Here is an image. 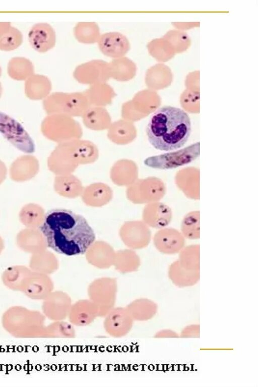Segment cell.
<instances>
[{
	"label": "cell",
	"instance_id": "obj_1",
	"mask_svg": "<svg viewBox=\"0 0 258 387\" xmlns=\"http://www.w3.org/2000/svg\"><path fill=\"white\" fill-rule=\"evenodd\" d=\"M40 228L47 246L67 256L85 253L95 239L94 232L85 218L68 209L49 211Z\"/></svg>",
	"mask_w": 258,
	"mask_h": 387
},
{
	"label": "cell",
	"instance_id": "obj_2",
	"mask_svg": "<svg viewBox=\"0 0 258 387\" xmlns=\"http://www.w3.org/2000/svg\"><path fill=\"white\" fill-rule=\"evenodd\" d=\"M191 133L188 115L183 109L164 106L151 116L146 128L150 143L156 149L170 151L178 149L188 140Z\"/></svg>",
	"mask_w": 258,
	"mask_h": 387
},
{
	"label": "cell",
	"instance_id": "obj_3",
	"mask_svg": "<svg viewBox=\"0 0 258 387\" xmlns=\"http://www.w3.org/2000/svg\"><path fill=\"white\" fill-rule=\"evenodd\" d=\"M45 319L39 311L15 306L3 313L2 324L6 331L15 338H45Z\"/></svg>",
	"mask_w": 258,
	"mask_h": 387
},
{
	"label": "cell",
	"instance_id": "obj_4",
	"mask_svg": "<svg viewBox=\"0 0 258 387\" xmlns=\"http://www.w3.org/2000/svg\"><path fill=\"white\" fill-rule=\"evenodd\" d=\"M179 253L178 259L169 266V277L177 286H192L200 279V245L194 244L184 247Z\"/></svg>",
	"mask_w": 258,
	"mask_h": 387
},
{
	"label": "cell",
	"instance_id": "obj_5",
	"mask_svg": "<svg viewBox=\"0 0 258 387\" xmlns=\"http://www.w3.org/2000/svg\"><path fill=\"white\" fill-rule=\"evenodd\" d=\"M0 133L18 150L26 153L35 151L33 140L22 125L2 112H0Z\"/></svg>",
	"mask_w": 258,
	"mask_h": 387
},
{
	"label": "cell",
	"instance_id": "obj_6",
	"mask_svg": "<svg viewBox=\"0 0 258 387\" xmlns=\"http://www.w3.org/2000/svg\"><path fill=\"white\" fill-rule=\"evenodd\" d=\"M104 317V330L112 337H124L133 327L134 320L126 307H114Z\"/></svg>",
	"mask_w": 258,
	"mask_h": 387
},
{
	"label": "cell",
	"instance_id": "obj_7",
	"mask_svg": "<svg viewBox=\"0 0 258 387\" xmlns=\"http://www.w3.org/2000/svg\"><path fill=\"white\" fill-rule=\"evenodd\" d=\"M72 304L71 298L67 294L51 292L43 300L42 313L52 321L64 320L68 318Z\"/></svg>",
	"mask_w": 258,
	"mask_h": 387
},
{
	"label": "cell",
	"instance_id": "obj_8",
	"mask_svg": "<svg viewBox=\"0 0 258 387\" xmlns=\"http://www.w3.org/2000/svg\"><path fill=\"white\" fill-rule=\"evenodd\" d=\"M100 51L114 59L123 57L130 48V43L123 34L116 31L108 32L100 35L97 41Z\"/></svg>",
	"mask_w": 258,
	"mask_h": 387
},
{
	"label": "cell",
	"instance_id": "obj_9",
	"mask_svg": "<svg viewBox=\"0 0 258 387\" xmlns=\"http://www.w3.org/2000/svg\"><path fill=\"white\" fill-rule=\"evenodd\" d=\"M52 289V282L47 274L32 271L25 280L21 292L31 299L43 300Z\"/></svg>",
	"mask_w": 258,
	"mask_h": 387
},
{
	"label": "cell",
	"instance_id": "obj_10",
	"mask_svg": "<svg viewBox=\"0 0 258 387\" xmlns=\"http://www.w3.org/2000/svg\"><path fill=\"white\" fill-rule=\"evenodd\" d=\"M185 238L181 232L173 228H162L154 237L157 249L165 254L178 253L185 247Z\"/></svg>",
	"mask_w": 258,
	"mask_h": 387
},
{
	"label": "cell",
	"instance_id": "obj_11",
	"mask_svg": "<svg viewBox=\"0 0 258 387\" xmlns=\"http://www.w3.org/2000/svg\"><path fill=\"white\" fill-rule=\"evenodd\" d=\"M28 40L32 47L40 52L51 49L56 42V34L53 28L47 23L34 24L28 32Z\"/></svg>",
	"mask_w": 258,
	"mask_h": 387
},
{
	"label": "cell",
	"instance_id": "obj_12",
	"mask_svg": "<svg viewBox=\"0 0 258 387\" xmlns=\"http://www.w3.org/2000/svg\"><path fill=\"white\" fill-rule=\"evenodd\" d=\"M98 317L96 306L90 299H83L72 304L68 314L69 322L74 326H85Z\"/></svg>",
	"mask_w": 258,
	"mask_h": 387
},
{
	"label": "cell",
	"instance_id": "obj_13",
	"mask_svg": "<svg viewBox=\"0 0 258 387\" xmlns=\"http://www.w3.org/2000/svg\"><path fill=\"white\" fill-rule=\"evenodd\" d=\"M39 171L37 158L32 155H23L18 157L11 165L10 177L16 182H23L34 178Z\"/></svg>",
	"mask_w": 258,
	"mask_h": 387
},
{
	"label": "cell",
	"instance_id": "obj_14",
	"mask_svg": "<svg viewBox=\"0 0 258 387\" xmlns=\"http://www.w3.org/2000/svg\"><path fill=\"white\" fill-rule=\"evenodd\" d=\"M16 243L21 250L31 254L44 251L47 246L43 235L36 228L21 230L17 235Z\"/></svg>",
	"mask_w": 258,
	"mask_h": 387
},
{
	"label": "cell",
	"instance_id": "obj_15",
	"mask_svg": "<svg viewBox=\"0 0 258 387\" xmlns=\"http://www.w3.org/2000/svg\"><path fill=\"white\" fill-rule=\"evenodd\" d=\"M89 299L96 306L98 317H104L115 305L116 290L113 288H99L91 290Z\"/></svg>",
	"mask_w": 258,
	"mask_h": 387
},
{
	"label": "cell",
	"instance_id": "obj_16",
	"mask_svg": "<svg viewBox=\"0 0 258 387\" xmlns=\"http://www.w3.org/2000/svg\"><path fill=\"white\" fill-rule=\"evenodd\" d=\"M51 88V82L46 76L34 74L26 80L25 93L28 98L38 100L44 97Z\"/></svg>",
	"mask_w": 258,
	"mask_h": 387
},
{
	"label": "cell",
	"instance_id": "obj_17",
	"mask_svg": "<svg viewBox=\"0 0 258 387\" xmlns=\"http://www.w3.org/2000/svg\"><path fill=\"white\" fill-rule=\"evenodd\" d=\"M32 270L24 265H14L8 267L2 274L4 285L9 289L21 291L25 280Z\"/></svg>",
	"mask_w": 258,
	"mask_h": 387
},
{
	"label": "cell",
	"instance_id": "obj_18",
	"mask_svg": "<svg viewBox=\"0 0 258 387\" xmlns=\"http://www.w3.org/2000/svg\"><path fill=\"white\" fill-rule=\"evenodd\" d=\"M45 215L43 208L39 205L30 203L22 207L19 217L26 228L38 229L42 224Z\"/></svg>",
	"mask_w": 258,
	"mask_h": 387
},
{
	"label": "cell",
	"instance_id": "obj_19",
	"mask_svg": "<svg viewBox=\"0 0 258 387\" xmlns=\"http://www.w3.org/2000/svg\"><path fill=\"white\" fill-rule=\"evenodd\" d=\"M9 76L16 80H26L34 73L32 62L21 57H14L9 62L7 68Z\"/></svg>",
	"mask_w": 258,
	"mask_h": 387
},
{
	"label": "cell",
	"instance_id": "obj_20",
	"mask_svg": "<svg viewBox=\"0 0 258 387\" xmlns=\"http://www.w3.org/2000/svg\"><path fill=\"white\" fill-rule=\"evenodd\" d=\"M134 321H145L152 318L156 312V306L147 299H139L130 303L126 306Z\"/></svg>",
	"mask_w": 258,
	"mask_h": 387
},
{
	"label": "cell",
	"instance_id": "obj_21",
	"mask_svg": "<svg viewBox=\"0 0 258 387\" xmlns=\"http://www.w3.org/2000/svg\"><path fill=\"white\" fill-rule=\"evenodd\" d=\"M172 213L167 206L158 204L149 208L145 214L146 222L151 226L162 229L167 226L171 221Z\"/></svg>",
	"mask_w": 258,
	"mask_h": 387
},
{
	"label": "cell",
	"instance_id": "obj_22",
	"mask_svg": "<svg viewBox=\"0 0 258 387\" xmlns=\"http://www.w3.org/2000/svg\"><path fill=\"white\" fill-rule=\"evenodd\" d=\"M76 335L74 325L65 320L53 321L46 326L45 338L72 339Z\"/></svg>",
	"mask_w": 258,
	"mask_h": 387
},
{
	"label": "cell",
	"instance_id": "obj_23",
	"mask_svg": "<svg viewBox=\"0 0 258 387\" xmlns=\"http://www.w3.org/2000/svg\"><path fill=\"white\" fill-rule=\"evenodd\" d=\"M110 77L124 81L128 80L124 72L132 79L133 77L126 73L128 72L134 75V64L132 60L124 57L114 59L108 64Z\"/></svg>",
	"mask_w": 258,
	"mask_h": 387
},
{
	"label": "cell",
	"instance_id": "obj_24",
	"mask_svg": "<svg viewBox=\"0 0 258 387\" xmlns=\"http://www.w3.org/2000/svg\"><path fill=\"white\" fill-rule=\"evenodd\" d=\"M200 219L199 211H195L186 214L182 220L181 233L185 238L196 240L200 238Z\"/></svg>",
	"mask_w": 258,
	"mask_h": 387
},
{
	"label": "cell",
	"instance_id": "obj_25",
	"mask_svg": "<svg viewBox=\"0 0 258 387\" xmlns=\"http://www.w3.org/2000/svg\"><path fill=\"white\" fill-rule=\"evenodd\" d=\"M49 258V255L44 251L31 254L29 267L32 271L47 274L53 269Z\"/></svg>",
	"mask_w": 258,
	"mask_h": 387
},
{
	"label": "cell",
	"instance_id": "obj_26",
	"mask_svg": "<svg viewBox=\"0 0 258 387\" xmlns=\"http://www.w3.org/2000/svg\"><path fill=\"white\" fill-rule=\"evenodd\" d=\"M22 41L21 32L11 26L9 30L0 37V50L10 51L15 49L21 44Z\"/></svg>",
	"mask_w": 258,
	"mask_h": 387
},
{
	"label": "cell",
	"instance_id": "obj_27",
	"mask_svg": "<svg viewBox=\"0 0 258 387\" xmlns=\"http://www.w3.org/2000/svg\"><path fill=\"white\" fill-rule=\"evenodd\" d=\"M7 175V169L6 164L0 160V185L5 181Z\"/></svg>",
	"mask_w": 258,
	"mask_h": 387
},
{
	"label": "cell",
	"instance_id": "obj_28",
	"mask_svg": "<svg viewBox=\"0 0 258 387\" xmlns=\"http://www.w3.org/2000/svg\"><path fill=\"white\" fill-rule=\"evenodd\" d=\"M11 27V23L8 22H0V37L7 33Z\"/></svg>",
	"mask_w": 258,
	"mask_h": 387
},
{
	"label": "cell",
	"instance_id": "obj_29",
	"mask_svg": "<svg viewBox=\"0 0 258 387\" xmlns=\"http://www.w3.org/2000/svg\"><path fill=\"white\" fill-rule=\"evenodd\" d=\"M5 248V243L3 239L0 236V254L2 253Z\"/></svg>",
	"mask_w": 258,
	"mask_h": 387
},
{
	"label": "cell",
	"instance_id": "obj_30",
	"mask_svg": "<svg viewBox=\"0 0 258 387\" xmlns=\"http://www.w3.org/2000/svg\"><path fill=\"white\" fill-rule=\"evenodd\" d=\"M2 90L3 89H2V84H1V83L0 82V97H1V96L2 95Z\"/></svg>",
	"mask_w": 258,
	"mask_h": 387
},
{
	"label": "cell",
	"instance_id": "obj_31",
	"mask_svg": "<svg viewBox=\"0 0 258 387\" xmlns=\"http://www.w3.org/2000/svg\"><path fill=\"white\" fill-rule=\"evenodd\" d=\"M1 74H2V69H1V67H0V76H1Z\"/></svg>",
	"mask_w": 258,
	"mask_h": 387
}]
</instances>
